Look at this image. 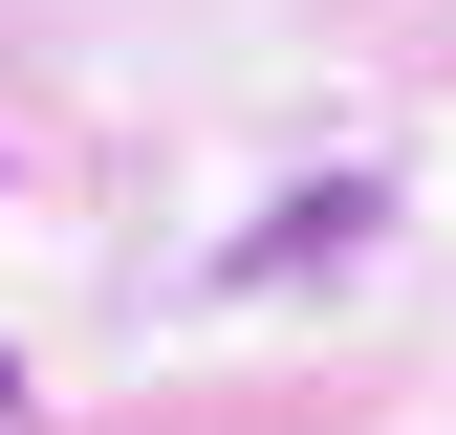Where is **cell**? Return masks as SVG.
<instances>
[{"label": "cell", "instance_id": "1", "mask_svg": "<svg viewBox=\"0 0 456 435\" xmlns=\"http://www.w3.org/2000/svg\"><path fill=\"white\" fill-rule=\"evenodd\" d=\"M370 218H391V175H305L282 218H240V261H217V283H240V305H261V283H326V261H348Z\"/></svg>", "mask_w": 456, "mask_h": 435}]
</instances>
